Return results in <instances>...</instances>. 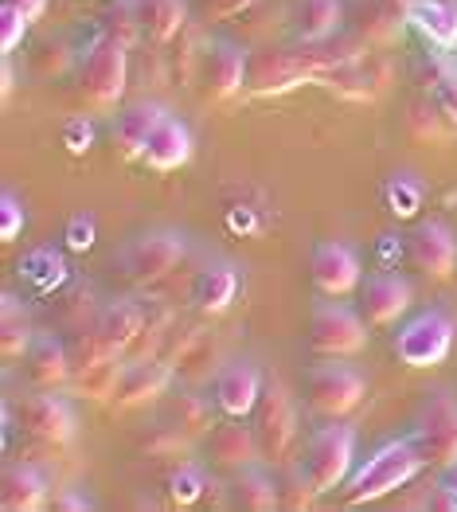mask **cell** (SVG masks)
<instances>
[{
  "instance_id": "33",
  "label": "cell",
  "mask_w": 457,
  "mask_h": 512,
  "mask_svg": "<svg viewBox=\"0 0 457 512\" xmlns=\"http://www.w3.org/2000/svg\"><path fill=\"white\" fill-rule=\"evenodd\" d=\"M430 94H434V106L438 114H446L450 122H457V59L446 55H434V67H430Z\"/></svg>"
},
{
  "instance_id": "14",
  "label": "cell",
  "mask_w": 457,
  "mask_h": 512,
  "mask_svg": "<svg viewBox=\"0 0 457 512\" xmlns=\"http://www.w3.org/2000/svg\"><path fill=\"white\" fill-rule=\"evenodd\" d=\"M313 282L321 294L329 298H344L360 286V255L348 247V243H317L313 251Z\"/></svg>"
},
{
  "instance_id": "22",
  "label": "cell",
  "mask_w": 457,
  "mask_h": 512,
  "mask_svg": "<svg viewBox=\"0 0 457 512\" xmlns=\"http://www.w3.org/2000/svg\"><path fill=\"white\" fill-rule=\"evenodd\" d=\"M411 24L438 47H457V0H411Z\"/></svg>"
},
{
  "instance_id": "40",
  "label": "cell",
  "mask_w": 457,
  "mask_h": 512,
  "mask_svg": "<svg viewBox=\"0 0 457 512\" xmlns=\"http://www.w3.org/2000/svg\"><path fill=\"white\" fill-rule=\"evenodd\" d=\"M196 4V12L204 16V20H235V16H243L247 8H254L258 0H192Z\"/></svg>"
},
{
  "instance_id": "38",
  "label": "cell",
  "mask_w": 457,
  "mask_h": 512,
  "mask_svg": "<svg viewBox=\"0 0 457 512\" xmlns=\"http://www.w3.org/2000/svg\"><path fill=\"white\" fill-rule=\"evenodd\" d=\"M24 223H28V215H24L20 196L12 188H4L0 192V243H16L20 231H24Z\"/></svg>"
},
{
  "instance_id": "41",
  "label": "cell",
  "mask_w": 457,
  "mask_h": 512,
  "mask_svg": "<svg viewBox=\"0 0 457 512\" xmlns=\"http://www.w3.org/2000/svg\"><path fill=\"white\" fill-rule=\"evenodd\" d=\"M63 145H67L75 157H83L86 149L94 145V122H90V118H71V122L63 126Z\"/></svg>"
},
{
  "instance_id": "42",
  "label": "cell",
  "mask_w": 457,
  "mask_h": 512,
  "mask_svg": "<svg viewBox=\"0 0 457 512\" xmlns=\"http://www.w3.org/2000/svg\"><path fill=\"white\" fill-rule=\"evenodd\" d=\"M407 251H411V243L403 247V235H379V262L383 266H395Z\"/></svg>"
},
{
  "instance_id": "44",
  "label": "cell",
  "mask_w": 457,
  "mask_h": 512,
  "mask_svg": "<svg viewBox=\"0 0 457 512\" xmlns=\"http://www.w3.org/2000/svg\"><path fill=\"white\" fill-rule=\"evenodd\" d=\"M426 114H430L426 106H411V126H422V122H426ZM422 137H426V141H430V137H434V141L442 137V129H438V118H430V126L422 129Z\"/></svg>"
},
{
  "instance_id": "23",
  "label": "cell",
  "mask_w": 457,
  "mask_h": 512,
  "mask_svg": "<svg viewBox=\"0 0 457 512\" xmlns=\"http://www.w3.org/2000/svg\"><path fill=\"white\" fill-rule=\"evenodd\" d=\"M145 305H137V301H114V305H106L102 313H98V325H94V333L102 337V341L110 344L114 352H122L137 341V333H141V325H145Z\"/></svg>"
},
{
  "instance_id": "36",
  "label": "cell",
  "mask_w": 457,
  "mask_h": 512,
  "mask_svg": "<svg viewBox=\"0 0 457 512\" xmlns=\"http://www.w3.org/2000/svg\"><path fill=\"white\" fill-rule=\"evenodd\" d=\"M278 497H282V509H309L321 493L313 489V481H309L305 470L297 466V470H290L282 481H278Z\"/></svg>"
},
{
  "instance_id": "20",
  "label": "cell",
  "mask_w": 457,
  "mask_h": 512,
  "mask_svg": "<svg viewBox=\"0 0 457 512\" xmlns=\"http://www.w3.org/2000/svg\"><path fill=\"white\" fill-rule=\"evenodd\" d=\"M47 477H43L36 466H24V462H16V466H8L4 470V481H0V501H4V509L8 512H32V509H43L47 505Z\"/></svg>"
},
{
  "instance_id": "4",
  "label": "cell",
  "mask_w": 457,
  "mask_h": 512,
  "mask_svg": "<svg viewBox=\"0 0 457 512\" xmlns=\"http://www.w3.org/2000/svg\"><path fill=\"white\" fill-rule=\"evenodd\" d=\"M454 317L442 313V309H426L411 317L399 337H395V356L407 364V368H438L450 348H454Z\"/></svg>"
},
{
  "instance_id": "35",
  "label": "cell",
  "mask_w": 457,
  "mask_h": 512,
  "mask_svg": "<svg viewBox=\"0 0 457 512\" xmlns=\"http://www.w3.org/2000/svg\"><path fill=\"white\" fill-rule=\"evenodd\" d=\"M204 489H211L204 470H196V466H180V470L168 477V497H172V505H180V509H188V505H196L200 497H204Z\"/></svg>"
},
{
  "instance_id": "13",
  "label": "cell",
  "mask_w": 457,
  "mask_h": 512,
  "mask_svg": "<svg viewBox=\"0 0 457 512\" xmlns=\"http://www.w3.org/2000/svg\"><path fill=\"white\" fill-rule=\"evenodd\" d=\"M262 372L247 364V360H235V364H223L219 372H215V407L223 411V415H231V419H247L250 411L258 407V399H262Z\"/></svg>"
},
{
  "instance_id": "17",
  "label": "cell",
  "mask_w": 457,
  "mask_h": 512,
  "mask_svg": "<svg viewBox=\"0 0 457 512\" xmlns=\"http://www.w3.org/2000/svg\"><path fill=\"white\" fill-rule=\"evenodd\" d=\"M411 282L407 278H399V274H375L368 278V286H364V317H368V325H391V321H399L407 309H411Z\"/></svg>"
},
{
  "instance_id": "30",
  "label": "cell",
  "mask_w": 457,
  "mask_h": 512,
  "mask_svg": "<svg viewBox=\"0 0 457 512\" xmlns=\"http://www.w3.org/2000/svg\"><path fill=\"white\" fill-rule=\"evenodd\" d=\"M231 497H235V505H243V509H250V512H270L282 505L278 481L266 477L262 470H254V466H243V470H239L235 485H231Z\"/></svg>"
},
{
  "instance_id": "45",
  "label": "cell",
  "mask_w": 457,
  "mask_h": 512,
  "mask_svg": "<svg viewBox=\"0 0 457 512\" xmlns=\"http://www.w3.org/2000/svg\"><path fill=\"white\" fill-rule=\"evenodd\" d=\"M8 4H16V8H24L32 20H40L43 8H47V0H8Z\"/></svg>"
},
{
  "instance_id": "10",
  "label": "cell",
  "mask_w": 457,
  "mask_h": 512,
  "mask_svg": "<svg viewBox=\"0 0 457 512\" xmlns=\"http://www.w3.org/2000/svg\"><path fill=\"white\" fill-rule=\"evenodd\" d=\"M16 419H20V427L28 430L32 438L51 442V446H67L75 438V430H79V419H75L71 403L59 399V395H51V391H43V387L36 395L20 399Z\"/></svg>"
},
{
  "instance_id": "2",
  "label": "cell",
  "mask_w": 457,
  "mask_h": 512,
  "mask_svg": "<svg viewBox=\"0 0 457 512\" xmlns=\"http://www.w3.org/2000/svg\"><path fill=\"white\" fill-rule=\"evenodd\" d=\"M352 458H356V430L333 419L329 427H321L309 438L305 458H301V470L313 481V489L325 497V493H333L336 485L352 473Z\"/></svg>"
},
{
  "instance_id": "15",
  "label": "cell",
  "mask_w": 457,
  "mask_h": 512,
  "mask_svg": "<svg viewBox=\"0 0 457 512\" xmlns=\"http://www.w3.org/2000/svg\"><path fill=\"white\" fill-rule=\"evenodd\" d=\"M172 384V364L161 360H145V364H129L122 376V384L114 391V407L118 411H137V407H149L157 403Z\"/></svg>"
},
{
  "instance_id": "26",
  "label": "cell",
  "mask_w": 457,
  "mask_h": 512,
  "mask_svg": "<svg viewBox=\"0 0 457 512\" xmlns=\"http://www.w3.org/2000/svg\"><path fill=\"white\" fill-rule=\"evenodd\" d=\"M344 24V0H301L297 4V36L305 43L333 40Z\"/></svg>"
},
{
  "instance_id": "32",
  "label": "cell",
  "mask_w": 457,
  "mask_h": 512,
  "mask_svg": "<svg viewBox=\"0 0 457 512\" xmlns=\"http://www.w3.org/2000/svg\"><path fill=\"white\" fill-rule=\"evenodd\" d=\"M383 196H387V208L395 219H415L418 208H422V196H426V188H422V180H418L415 172H395L391 180H387V188H383Z\"/></svg>"
},
{
  "instance_id": "19",
  "label": "cell",
  "mask_w": 457,
  "mask_h": 512,
  "mask_svg": "<svg viewBox=\"0 0 457 512\" xmlns=\"http://www.w3.org/2000/svg\"><path fill=\"white\" fill-rule=\"evenodd\" d=\"M208 446L211 458L223 470H243V466H254V458H262L254 427H243V419H231V415H227V423H215Z\"/></svg>"
},
{
  "instance_id": "37",
  "label": "cell",
  "mask_w": 457,
  "mask_h": 512,
  "mask_svg": "<svg viewBox=\"0 0 457 512\" xmlns=\"http://www.w3.org/2000/svg\"><path fill=\"white\" fill-rule=\"evenodd\" d=\"M28 28H32V16L24 8H16V4L4 0V8H0V51L4 55L16 51L24 43V36H28Z\"/></svg>"
},
{
  "instance_id": "25",
  "label": "cell",
  "mask_w": 457,
  "mask_h": 512,
  "mask_svg": "<svg viewBox=\"0 0 457 512\" xmlns=\"http://www.w3.org/2000/svg\"><path fill=\"white\" fill-rule=\"evenodd\" d=\"M16 274H20V282H28L36 294H55V290L71 278L67 262H63V255H59L55 247H32L28 255L20 258Z\"/></svg>"
},
{
  "instance_id": "8",
  "label": "cell",
  "mask_w": 457,
  "mask_h": 512,
  "mask_svg": "<svg viewBox=\"0 0 457 512\" xmlns=\"http://www.w3.org/2000/svg\"><path fill=\"white\" fill-rule=\"evenodd\" d=\"M309 344L321 356H356L368 344V325L336 301H321L313 309V325H309Z\"/></svg>"
},
{
  "instance_id": "18",
  "label": "cell",
  "mask_w": 457,
  "mask_h": 512,
  "mask_svg": "<svg viewBox=\"0 0 457 512\" xmlns=\"http://www.w3.org/2000/svg\"><path fill=\"white\" fill-rule=\"evenodd\" d=\"M165 106L161 102H129L122 114H118V126H114V141L122 145L125 157H145L149 141L157 126L165 122Z\"/></svg>"
},
{
  "instance_id": "21",
  "label": "cell",
  "mask_w": 457,
  "mask_h": 512,
  "mask_svg": "<svg viewBox=\"0 0 457 512\" xmlns=\"http://www.w3.org/2000/svg\"><path fill=\"white\" fill-rule=\"evenodd\" d=\"M188 161H192V133H188L184 122L165 118L153 133L149 149H145V165L157 172H172L180 165H188Z\"/></svg>"
},
{
  "instance_id": "5",
  "label": "cell",
  "mask_w": 457,
  "mask_h": 512,
  "mask_svg": "<svg viewBox=\"0 0 457 512\" xmlns=\"http://www.w3.org/2000/svg\"><path fill=\"white\" fill-rule=\"evenodd\" d=\"M426 458V466H454L457 462V399L450 391H434L415 419V434H411Z\"/></svg>"
},
{
  "instance_id": "31",
  "label": "cell",
  "mask_w": 457,
  "mask_h": 512,
  "mask_svg": "<svg viewBox=\"0 0 457 512\" xmlns=\"http://www.w3.org/2000/svg\"><path fill=\"white\" fill-rule=\"evenodd\" d=\"M411 16L399 8V4H391V0H379L368 8V16H364V24H360V36L372 43H391L399 32H403V24H407Z\"/></svg>"
},
{
  "instance_id": "3",
  "label": "cell",
  "mask_w": 457,
  "mask_h": 512,
  "mask_svg": "<svg viewBox=\"0 0 457 512\" xmlns=\"http://www.w3.org/2000/svg\"><path fill=\"white\" fill-rule=\"evenodd\" d=\"M254 438H258L262 458L274 466L286 462L290 450L297 446V407L282 380H270L254 407Z\"/></svg>"
},
{
  "instance_id": "16",
  "label": "cell",
  "mask_w": 457,
  "mask_h": 512,
  "mask_svg": "<svg viewBox=\"0 0 457 512\" xmlns=\"http://www.w3.org/2000/svg\"><path fill=\"white\" fill-rule=\"evenodd\" d=\"M24 372L36 387L55 391V387L71 384V352L55 333H36V341L24 356Z\"/></svg>"
},
{
  "instance_id": "7",
  "label": "cell",
  "mask_w": 457,
  "mask_h": 512,
  "mask_svg": "<svg viewBox=\"0 0 457 512\" xmlns=\"http://www.w3.org/2000/svg\"><path fill=\"white\" fill-rule=\"evenodd\" d=\"M305 391H309V407L325 419H344L352 415L364 395H368V380L348 368V364H317L305 380Z\"/></svg>"
},
{
  "instance_id": "11",
  "label": "cell",
  "mask_w": 457,
  "mask_h": 512,
  "mask_svg": "<svg viewBox=\"0 0 457 512\" xmlns=\"http://www.w3.org/2000/svg\"><path fill=\"white\" fill-rule=\"evenodd\" d=\"M250 55L243 43L219 40L211 43L208 59H204V98L211 102H227L247 86Z\"/></svg>"
},
{
  "instance_id": "1",
  "label": "cell",
  "mask_w": 457,
  "mask_h": 512,
  "mask_svg": "<svg viewBox=\"0 0 457 512\" xmlns=\"http://www.w3.org/2000/svg\"><path fill=\"white\" fill-rule=\"evenodd\" d=\"M426 466L422 450H418L415 438H399V442H387L379 446L372 458L360 466V473L352 477V489H348V505H364V501H379L395 489H403L418 470Z\"/></svg>"
},
{
  "instance_id": "27",
  "label": "cell",
  "mask_w": 457,
  "mask_h": 512,
  "mask_svg": "<svg viewBox=\"0 0 457 512\" xmlns=\"http://www.w3.org/2000/svg\"><path fill=\"white\" fill-rule=\"evenodd\" d=\"M165 423L180 430V434H188V438H200V434H208L215 427V419H211V403L204 395H192V391H172L165 399Z\"/></svg>"
},
{
  "instance_id": "29",
  "label": "cell",
  "mask_w": 457,
  "mask_h": 512,
  "mask_svg": "<svg viewBox=\"0 0 457 512\" xmlns=\"http://www.w3.org/2000/svg\"><path fill=\"white\" fill-rule=\"evenodd\" d=\"M188 16V0H137V20L153 43H168Z\"/></svg>"
},
{
  "instance_id": "9",
  "label": "cell",
  "mask_w": 457,
  "mask_h": 512,
  "mask_svg": "<svg viewBox=\"0 0 457 512\" xmlns=\"http://www.w3.org/2000/svg\"><path fill=\"white\" fill-rule=\"evenodd\" d=\"M184 251H188V243H184L180 231H172V227H153V231L137 235V239L125 247L122 266H125V274L137 278V282H157V278H165L168 270L184 258Z\"/></svg>"
},
{
  "instance_id": "43",
  "label": "cell",
  "mask_w": 457,
  "mask_h": 512,
  "mask_svg": "<svg viewBox=\"0 0 457 512\" xmlns=\"http://www.w3.org/2000/svg\"><path fill=\"white\" fill-rule=\"evenodd\" d=\"M227 227H231L235 235H254L262 223L254 219V212H250V208H243V204H239V208H231V212H227Z\"/></svg>"
},
{
  "instance_id": "6",
  "label": "cell",
  "mask_w": 457,
  "mask_h": 512,
  "mask_svg": "<svg viewBox=\"0 0 457 512\" xmlns=\"http://www.w3.org/2000/svg\"><path fill=\"white\" fill-rule=\"evenodd\" d=\"M129 86V51L118 36L98 40L94 51L86 55L83 63V94L94 110H110L118 106V98Z\"/></svg>"
},
{
  "instance_id": "39",
  "label": "cell",
  "mask_w": 457,
  "mask_h": 512,
  "mask_svg": "<svg viewBox=\"0 0 457 512\" xmlns=\"http://www.w3.org/2000/svg\"><path fill=\"white\" fill-rule=\"evenodd\" d=\"M63 239H67V251H79V255L90 251V247H94V215L90 212L71 215V223H67Z\"/></svg>"
},
{
  "instance_id": "28",
  "label": "cell",
  "mask_w": 457,
  "mask_h": 512,
  "mask_svg": "<svg viewBox=\"0 0 457 512\" xmlns=\"http://www.w3.org/2000/svg\"><path fill=\"white\" fill-rule=\"evenodd\" d=\"M239 294V274H235V266H208L200 278H196V286H192V301H196V309L200 313H223L231 301Z\"/></svg>"
},
{
  "instance_id": "12",
  "label": "cell",
  "mask_w": 457,
  "mask_h": 512,
  "mask_svg": "<svg viewBox=\"0 0 457 512\" xmlns=\"http://www.w3.org/2000/svg\"><path fill=\"white\" fill-rule=\"evenodd\" d=\"M411 266L422 270L426 278H450L457 270V235L446 227V223H438V219H430V223H418V231L411 235Z\"/></svg>"
},
{
  "instance_id": "34",
  "label": "cell",
  "mask_w": 457,
  "mask_h": 512,
  "mask_svg": "<svg viewBox=\"0 0 457 512\" xmlns=\"http://www.w3.org/2000/svg\"><path fill=\"white\" fill-rule=\"evenodd\" d=\"M188 442H192L188 434H180L172 423H161V427H149L137 438V450H145L149 458H172V454L188 450Z\"/></svg>"
},
{
  "instance_id": "24",
  "label": "cell",
  "mask_w": 457,
  "mask_h": 512,
  "mask_svg": "<svg viewBox=\"0 0 457 512\" xmlns=\"http://www.w3.org/2000/svg\"><path fill=\"white\" fill-rule=\"evenodd\" d=\"M36 341V329H32V317L24 309V301L16 294H4V305H0V352L4 360H24L28 348Z\"/></svg>"
}]
</instances>
